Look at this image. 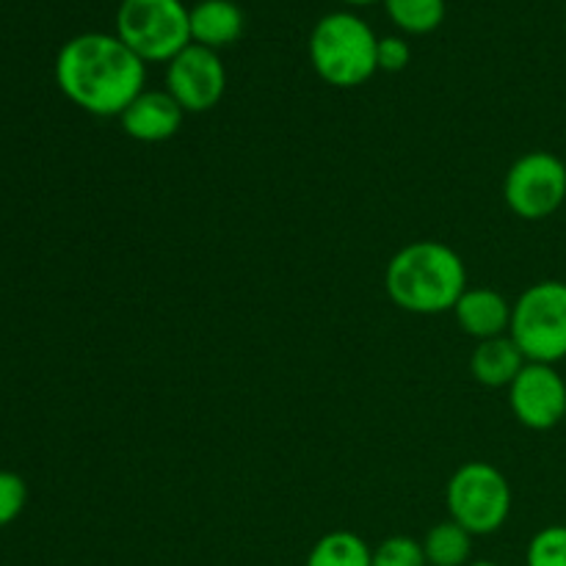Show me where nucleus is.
<instances>
[{"mask_svg": "<svg viewBox=\"0 0 566 566\" xmlns=\"http://www.w3.org/2000/svg\"><path fill=\"white\" fill-rule=\"evenodd\" d=\"M55 83L86 114L119 119L144 92L147 64L116 33H81L55 55Z\"/></svg>", "mask_w": 566, "mask_h": 566, "instance_id": "1", "label": "nucleus"}, {"mask_svg": "<svg viewBox=\"0 0 566 566\" xmlns=\"http://www.w3.org/2000/svg\"><path fill=\"white\" fill-rule=\"evenodd\" d=\"M385 291L396 307L412 315L453 313L468 291L462 254L442 241H415L398 249L385 271Z\"/></svg>", "mask_w": 566, "mask_h": 566, "instance_id": "2", "label": "nucleus"}, {"mask_svg": "<svg viewBox=\"0 0 566 566\" xmlns=\"http://www.w3.org/2000/svg\"><path fill=\"white\" fill-rule=\"evenodd\" d=\"M376 50L379 39L374 28L352 11L321 17L310 33V61L321 81L337 88H354L370 81L379 72Z\"/></svg>", "mask_w": 566, "mask_h": 566, "instance_id": "3", "label": "nucleus"}, {"mask_svg": "<svg viewBox=\"0 0 566 566\" xmlns=\"http://www.w3.org/2000/svg\"><path fill=\"white\" fill-rule=\"evenodd\" d=\"M116 36L144 64H169L191 44V9L182 0H122Z\"/></svg>", "mask_w": 566, "mask_h": 566, "instance_id": "4", "label": "nucleus"}, {"mask_svg": "<svg viewBox=\"0 0 566 566\" xmlns=\"http://www.w3.org/2000/svg\"><path fill=\"white\" fill-rule=\"evenodd\" d=\"M509 337L528 363L556 365L566 359V282L542 280L512 304Z\"/></svg>", "mask_w": 566, "mask_h": 566, "instance_id": "5", "label": "nucleus"}, {"mask_svg": "<svg viewBox=\"0 0 566 566\" xmlns=\"http://www.w3.org/2000/svg\"><path fill=\"white\" fill-rule=\"evenodd\" d=\"M512 484L490 462H468L451 475L446 490L448 514L470 536H492L509 523Z\"/></svg>", "mask_w": 566, "mask_h": 566, "instance_id": "6", "label": "nucleus"}, {"mask_svg": "<svg viewBox=\"0 0 566 566\" xmlns=\"http://www.w3.org/2000/svg\"><path fill=\"white\" fill-rule=\"evenodd\" d=\"M503 199L517 219H551L566 202V164L545 149L525 153L509 166L506 180H503Z\"/></svg>", "mask_w": 566, "mask_h": 566, "instance_id": "7", "label": "nucleus"}, {"mask_svg": "<svg viewBox=\"0 0 566 566\" xmlns=\"http://www.w3.org/2000/svg\"><path fill=\"white\" fill-rule=\"evenodd\" d=\"M166 92L186 114H208L227 92L224 61L216 50L191 42L166 64Z\"/></svg>", "mask_w": 566, "mask_h": 566, "instance_id": "8", "label": "nucleus"}, {"mask_svg": "<svg viewBox=\"0 0 566 566\" xmlns=\"http://www.w3.org/2000/svg\"><path fill=\"white\" fill-rule=\"evenodd\" d=\"M509 407L525 429H556L566 420V379L556 365L525 363L517 379L509 385Z\"/></svg>", "mask_w": 566, "mask_h": 566, "instance_id": "9", "label": "nucleus"}, {"mask_svg": "<svg viewBox=\"0 0 566 566\" xmlns=\"http://www.w3.org/2000/svg\"><path fill=\"white\" fill-rule=\"evenodd\" d=\"M182 116L186 111L166 88H153V92L144 88L119 116V125L133 142L160 144L177 136V130L182 127Z\"/></svg>", "mask_w": 566, "mask_h": 566, "instance_id": "10", "label": "nucleus"}, {"mask_svg": "<svg viewBox=\"0 0 566 566\" xmlns=\"http://www.w3.org/2000/svg\"><path fill=\"white\" fill-rule=\"evenodd\" d=\"M457 324L464 335L475 340H492V337L509 335L512 326V302L495 287H468L453 307Z\"/></svg>", "mask_w": 566, "mask_h": 566, "instance_id": "11", "label": "nucleus"}, {"mask_svg": "<svg viewBox=\"0 0 566 566\" xmlns=\"http://www.w3.org/2000/svg\"><path fill=\"white\" fill-rule=\"evenodd\" d=\"M528 359L523 357L517 343L509 335L492 337V340H481L475 346L473 357H470V374L479 385L492 387H509L514 379H517L520 370L525 368Z\"/></svg>", "mask_w": 566, "mask_h": 566, "instance_id": "12", "label": "nucleus"}, {"mask_svg": "<svg viewBox=\"0 0 566 566\" xmlns=\"http://www.w3.org/2000/svg\"><path fill=\"white\" fill-rule=\"evenodd\" d=\"M243 33V11L232 0H202L191 9V42L219 53Z\"/></svg>", "mask_w": 566, "mask_h": 566, "instance_id": "13", "label": "nucleus"}, {"mask_svg": "<svg viewBox=\"0 0 566 566\" xmlns=\"http://www.w3.org/2000/svg\"><path fill=\"white\" fill-rule=\"evenodd\" d=\"M304 566H374V551L352 531H329L315 542Z\"/></svg>", "mask_w": 566, "mask_h": 566, "instance_id": "14", "label": "nucleus"}, {"mask_svg": "<svg viewBox=\"0 0 566 566\" xmlns=\"http://www.w3.org/2000/svg\"><path fill=\"white\" fill-rule=\"evenodd\" d=\"M423 553L429 566H468L473 556V536L453 520L437 523L423 539Z\"/></svg>", "mask_w": 566, "mask_h": 566, "instance_id": "15", "label": "nucleus"}, {"mask_svg": "<svg viewBox=\"0 0 566 566\" xmlns=\"http://www.w3.org/2000/svg\"><path fill=\"white\" fill-rule=\"evenodd\" d=\"M385 9L401 31L415 36L437 31L446 20V0H385Z\"/></svg>", "mask_w": 566, "mask_h": 566, "instance_id": "16", "label": "nucleus"}, {"mask_svg": "<svg viewBox=\"0 0 566 566\" xmlns=\"http://www.w3.org/2000/svg\"><path fill=\"white\" fill-rule=\"evenodd\" d=\"M525 564L528 566H566V525H547L525 551Z\"/></svg>", "mask_w": 566, "mask_h": 566, "instance_id": "17", "label": "nucleus"}, {"mask_svg": "<svg viewBox=\"0 0 566 566\" xmlns=\"http://www.w3.org/2000/svg\"><path fill=\"white\" fill-rule=\"evenodd\" d=\"M374 566H429L423 542L412 536H387L374 547Z\"/></svg>", "mask_w": 566, "mask_h": 566, "instance_id": "18", "label": "nucleus"}, {"mask_svg": "<svg viewBox=\"0 0 566 566\" xmlns=\"http://www.w3.org/2000/svg\"><path fill=\"white\" fill-rule=\"evenodd\" d=\"M28 503V486L22 475L0 470V528L14 523Z\"/></svg>", "mask_w": 566, "mask_h": 566, "instance_id": "19", "label": "nucleus"}, {"mask_svg": "<svg viewBox=\"0 0 566 566\" xmlns=\"http://www.w3.org/2000/svg\"><path fill=\"white\" fill-rule=\"evenodd\" d=\"M409 59H412V50H409V44L401 36L379 39V50H376V64H379V70L401 72L407 70Z\"/></svg>", "mask_w": 566, "mask_h": 566, "instance_id": "20", "label": "nucleus"}, {"mask_svg": "<svg viewBox=\"0 0 566 566\" xmlns=\"http://www.w3.org/2000/svg\"><path fill=\"white\" fill-rule=\"evenodd\" d=\"M468 566H497V564L490 562V558H479V562H470Z\"/></svg>", "mask_w": 566, "mask_h": 566, "instance_id": "21", "label": "nucleus"}, {"mask_svg": "<svg viewBox=\"0 0 566 566\" xmlns=\"http://www.w3.org/2000/svg\"><path fill=\"white\" fill-rule=\"evenodd\" d=\"M346 3H352V6H368V3H376V0H346Z\"/></svg>", "mask_w": 566, "mask_h": 566, "instance_id": "22", "label": "nucleus"}, {"mask_svg": "<svg viewBox=\"0 0 566 566\" xmlns=\"http://www.w3.org/2000/svg\"><path fill=\"white\" fill-rule=\"evenodd\" d=\"M564 423H566V420H564Z\"/></svg>", "mask_w": 566, "mask_h": 566, "instance_id": "23", "label": "nucleus"}]
</instances>
